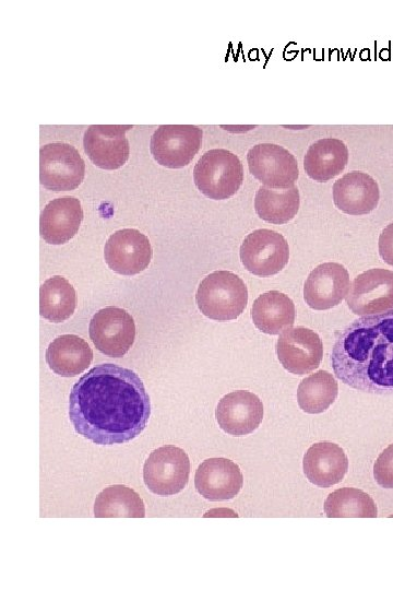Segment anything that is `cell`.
Returning <instances> with one entry per match:
<instances>
[{"instance_id":"obj_1","label":"cell","mask_w":393,"mask_h":590,"mask_svg":"<svg viewBox=\"0 0 393 590\" xmlns=\"http://www.w3.org/2000/svg\"><path fill=\"white\" fill-rule=\"evenodd\" d=\"M151 401L131 369L99 364L84 374L69 396V418L76 434L96 445L131 441L146 427Z\"/></svg>"},{"instance_id":"obj_2","label":"cell","mask_w":393,"mask_h":590,"mask_svg":"<svg viewBox=\"0 0 393 590\" xmlns=\"http://www.w3.org/2000/svg\"><path fill=\"white\" fill-rule=\"evenodd\" d=\"M335 377L360 392L393 394V308L355 319L331 353Z\"/></svg>"},{"instance_id":"obj_3","label":"cell","mask_w":393,"mask_h":590,"mask_svg":"<svg viewBox=\"0 0 393 590\" xmlns=\"http://www.w3.org/2000/svg\"><path fill=\"white\" fill-rule=\"evenodd\" d=\"M195 300L205 317L216 321L234 320L247 307L248 288L235 273L214 271L201 281Z\"/></svg>"},{"instance_id":"obj_4","label":"cell","mask_w":393,"mask_h":590,"mask_svg":"<svg viewBox=\"0 0 393 590\" xmlns=\"http://www.w3.org/2000/svg\"><path fill=\"white\" fill-rule=\"evenodd\" d=\"M193 180L205 197L225 200L233 197L243 181V166L239 157L226 149H212L198 160Z\"/></svg>"},{"instance_id":"obj_5","label":"cell","mask_w":393,"mask_h":590,"mask_svg":"<svg viewBox=\"0 0 393 590\" xmlns=\"http://www.w3.org/2000/svg\"><path fill=\"white\" fill-rule=\"evenodd\" d=\"M190 460L187 452L175 445L154 449L143 465V481L155 495L180 493L189 481Z\"/></svg>"},{"instance_id":"obj_6","label":"cell","mask_w":393,"mask_h":590,"mask_svg":"<svg viewBox=\"0 0 393 590\" xmlns=\"http://www.w3.org/2000/svg\"><path fill=\"white\" fill-rule=\"evenodd\" d=\"M85 176V163L69 143L53 142L39 150V181L52 191L76 189Z\"/></svg>"},{"instance_id":"obj_7","label":"cell","mask_w":393,"mask_h":590,"mask_svg":"<svg viewBox=\"0 0 393 590\" xmlns=\"http://www.w3.org/2000/svg\"><path fill=\"white\" fill-rule=\"evenodd\" d=\"M251 175L263 186L288 189L299 177L298 162L293 153L279 144L258 143L247 153Z\"/></svg>"},{"instance_id":"obj_8","label":"cell","mask_w":393,"mask_h":590,"mask_svg":"<svg viewBox=\"0 0 393 590\" xmlns=\"http://www.w3.org/2000/svg\"><path fill=\"white\" fill-rule=\"evenodd\" d=\"M203 130L193 125H160L152 134L150 151L167 168L189 165L202 145Z\"/></svg>"},{"instance_id":"obj_9","label":"cell","mask_w":393,"mask_h":590,"mask_svg":"<svg viewBox=\"0 0 393 590\" xmlns=\"http://www.w3.org/2000/svg\"><path fill=\"white\" fill-rule=\"evenodd\" d=\"M239 255L243 267L250 273L270 276L278 273L287 264L289 246L278 232L259 228L247 235Z\"/></svg>"},{"instance_id":"obj_10","label":"cell","mask_w":393,"mask_h":590,"mask_svg":"<svg viewBox=\"0 0 393 590\" xmlns=\"http://www.w3.org/2000/svg\"><path fill=\"white\" fill-rule=\"evenodd\" d=\"M88 332L93 344L100 353L110 357H121L133 345L135 323L127 310L108 306L94 314Z\"/></svg>"},{"instance_id":"obj_11","label":"cell","mask_w":393,"mask_h":590,"mask_svg":"<svg viewBox=\"0 0 393 590\" xmlns=\"http://www.w3.org/2000/svg\"><path fill=\"white\" fill-rule=\"evenodd\" d=\"M349 309L369 316L393 308V271L374 268L358 274L346 296Z\"/></svg>"},{"instance_id":"obj_12","label":"cell","mask_w":393,"mask_h":590,"mask_svg":"<svg viewBox=\"0 0 393 590\" xmlns=\"http://www.w3.org/2000/svg\"><path fill=\"white\" fill-rule=\"evenodd\" d=\"M153 256L146 235L135 228H122L111 234L104 247L107 266L121 275H134L145 270Z\"/></svg>"},{"instance_id":"obj_13","label":"cell","mask_w":393,"mask_h":590,"mask_svg":"<svg viewBox=\"0 0 393 590\" xmlns=\"http://www.w3.org/2000/svg\"><path fill=\"white\" fill-rule=\"evenodd\" d=\"M276 354L287 371L306 375L319 367L323 357V344L313 330L290 327L278 337Z\"/></svg>"},{"instance_id":"obj_14","label":"cell","mask_w":393,"mask_h":590,"mask_svg":"<svg viewBox=\"0 0 393 590\" xmlns=\"http://www.w3.org/2000/svg\"><path fill=\"white\" fill-rule=\"evenodd\" d=\"M132 125H91L84 132L83 148L99 168L114 170L129 158L130 144L126 132Z\"/></svg>"},{"instance_id":"obj_15","label":"cell","mask_w":393,"mask_h":590,"mask_svg":"<svg viewBox=\"0 0 393 590\" xmlns=\"http://www.w3.org/2000/svg\"><path fill=\"white\" fill-rule=\"evenodd\" d=\"M219 428L228 435L241 437L253 433L262 423L263 404L260 398L247 390L225 394L215 410Z\"/></svg>"},{"instance_id":"obj_16","label":"cell","mask_w":393,"mask_h":590,"mask_svg":"<svg viewBox=\"0 0 393 590\" xmlns=\"http://www.w3.org/2000/svg\"><path fill=\"white\" fill-rule=\"evenodd\" d=\"M349 287V274L345 267L337 262H325L315 267L308 275L303 297L310 308L325 310L341 304Z\"/></svg>"},{"instance_id":"obj_17","label":"cell","mask_w":393,"mask_h":590,"mask_svg":"<svg viewBox=\"0 0 393 590\" xmlns=\"http://www.w3.org/2000/svg\"><path fill=\"white\" fill-rule=\"evenodd\" d=\"M243 485L240 468L227 458H210L202 461L194 475L196 492L207 500H229L238 495Z\"/></svg>"},{"instance_id":"obj_18","label":"cell","mask_w":393,"mask_h":590,"mask_svg":"<svg viewBox=\"0 0 393 590\" xmlns=\"http://www.w3.org/2000/svg\"><path fill=\"white\" fill-rule=\"evenodd\" d=\"M332 193L336 208L349 215L368 214L378 206L380 200L378 182L361 170H352L338 178Z\"/></svg>"},{"instance_id":"obj_19","label":"cell","mask_w":393,"mask_h":590,"mask_svg":"<svg viewBox=\"0 0 393 590\" xmlns=\"http://www.w3.org/2000/svg\"><path fill=\"white\" fill-rule=\"evenodd\" d=\"M302 469L307 480L322 488L338 484L348 470V458L335 442L312 444L303 455Z\"/></svg>"},{"instance_id":"obj_20","label":"cell","mask_w":393,"mask_h":590,"mask_svg":"<svg viewBox=\"0 0 393 590\" xmlns=\"http://www.w3.org/2000/svg\"><path fill=\"white\" fill-rule=\"evenodd\" d=\"M83 216L81 202L75 197L53 199L41 211L40 236L50 245L66 244L78 233Z\"/></svg>"},{"instance_id":"obj_21","label":"cell","mask_w":393,"mask_h":590,"mask_svg":"<svg viewBox=\"0 0 393 590\" xmlns=\"http://www.w3.org/2000/svg\"><path fill=\"white\" fill-rule=\"evenodd\" d=\"M348 157V148L341 139L322 138L308 148L303 168L311 179L325 182L345 169Z\"/></svg>"},{"instance_id":"obj_22","label":"cell","mask_w":393,"mask_h":590,"mask_svg":"<svg viewBox=\"0 0 393 590\" xmlns=\"http://www.w3.org/2000/svg\"><path fill=\"white\" fill-rule=\"evenodd\" d=\"M92 361V349L84 339L75 334L57 337L46 350L49 368L62 377H74L83 373Z\"/></svg>"},{"instance_id":"obj_23","label":"cell","mask_w":393,"mask_h":590,"mask_svg":"<svg viewBox=\"0 0 393 590\" xmlns=\"http://www.w3.org/2000/svg\"><path fill=\"white\" fill-rule=\"evenodd\" d=\"M251 318L260 331L278 334L295 322L294 302L278 291L263 293L253 302Z\"/></svg>"},{"instance_id":"obj_24","label":"cell","mask_w":393,"mask_h":590,"mask_svg":"<svg viewBox=\"0 0 393 590\" xmlns=\"http://www.w3.org/2000/svg\"><path fill=\"white\" fill-rule=\"evenodd\" d=\"M300 205V194L296 186L288 189H272L261 186L254 198V210L260 219L272 224L291 221Z\"/></svg>"},{"instance_id":"obj_25","label":"cell","mask_w":393,"mask_h":590,"mask_svg":"<svg viewBox=\"0 0 393 590\" xmlns=\"http://www.w3.org/2000/svg\"><path fill=\"white\" fill-rule=\"evenodd\" d=\"M76 307V293L70 282L53 275L47 279L39 291L40 316L51 322H61L70 318Z\"/></svg>"},{"instance_id":"obj_26","label":"cell","mask_w":393,"mask_h":590,"mask_svg":"<svg viewBox=\"0 0 393 590\" xmlns=\"http://www.w3.org/2000/svg\"><path fill=\"white\" fill-rule=\"evenodd\" d=\"M96 518H143L145 507L140 495L122 484H115L104 488L94 503Z\"/></svg>"},{"instance_id":"obj_27","label":"cell","mask_w":393,"mask_h":590,"mask_svg":"<svg viewBox=\"0 0 393 590\" xmlns=\"http://www.w3.org/2000/svg\"><path fill=\"white\" fill-rule=\"evenodd\" d=\"M337 394L336 379L329 371L321 369L300 381L297 389V401L303 412L320 414L334 403Z\"/></svg>"},{"instance_id":"obj_28","label":"cell","mask_w":393,"mask_h":590,"mask_svg":"<svg viewBox=\"0 0 393 590\" xmlns=\"http://www.w3.org/2000/svg\"><path fill=\"white\" fill-rule=\"evenodd\" d=\"M329 518H376L378 509L372 497L356 487H342L330 493L324 500Z\"/></svg>"},{"instance_id":"obj_29","label":"cell","mask_w":393,"mask_h":590,"mask_svg":"<svg viewBox=\"0 0 393 590\" xmlns=\"http://www.w3.org/2000/svg\"><path fill=\"white\" fill-rule=\"evenodd\" d=\"M373 477L383 488H393V442L378 456L373 464Z\"/></svg>"},{"instance_id":"obj_30","label":"cell","mask_w":393,"mask_h":590,"mask_svg":"<svg viewBox=\"0 0 393 590\" xmlns=\"http://www.w3.org/2000/svg\"><path fill=\"white\" fill-rule=\"evenodd\" d=\"M378 247L381 259L393 267V222L381 231Z\"/></svg>"}]
</instances>
